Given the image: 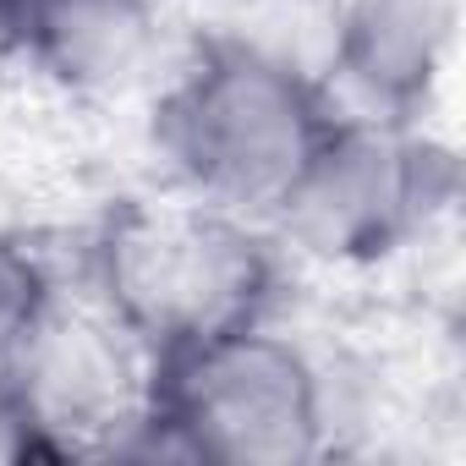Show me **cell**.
<instances>
[{
  "label": "cell",
  "mask_w": 466,
  "mask_h": 466,
  "mask_svg": "<svg viewBox=\"0 0 466 466\" xmlns=\"http://www.w3.org/2000/svg\"><path fill=\"white\" fill-rule=\"evenodd\" d=\"M340 110L324 72L214 23L181 39L154 77L148 148L176 192L269 219Z\"/></svg>",
  "instance_id": "cell-1"
},
{
  "label": "cell",
  "mask_w": 466,
  "mask_h": 466,
  "mask_svg": "<svg viewBox=\"0 0 466 466\" xmlns=\"http://www.w3.org/2000/svg\"><path fill=\"white\" fill-rule=\"evenodd\" d=\"M286 286L291 258L264 219L176 187L110 203L83 242V291L154 362L280 319Z\"/></svg>",
  "instance_id": "cell-2"
},
{
  "label": "cell",
  "mask_w": 466,
  "mask_h": 466,
  "mask_svg": "<svg viewBox=\"0 0 466 466\" xmlns=\"http://www.w3.org/2000/svg\"><path fill=\"white\" fill-rule=\"evenodd\" d=\"M137 455L198 466H313L335 455L329 368L280 319L154 362Z\"/></svg>",
  "instance_id": "cell-3"
},
{
  "label": "cell",
  "mask_w": 466,
  "mask_h": 466,
  "mask_svg": "<svg viewBox=\"0 0 466 466\" xmlns=\"http://www.w3.org/2000/svg\"><path fill=\"white\" fill-rule=\"evenodd\" d=\"M455 192L461 165L450 143L346 105L264 225L291 264L379 269L428 237Z\"/></svg>",
  "instance_id": "cell-4"
},
{
  "label": "cell",
  "mask_w": 466,
  "mask_h": 466,
  "mask_svg": "<svg viewBox=\"0 0 466 466\" xmlns=\"http://www.w3.org/2000/svg\"><path fill=\"white\" fill-rule=\"evenodd\" d=\"M148 384L154 357L88 291H61L0 379V433L17 455L45 461L137 455Z\"/></svg>",
  "instance_id": "cell-5"
},
{
  "label": "cell",
  "mask_w": 466,
  "mask_h": 466,
  "mask_svg": "<svg viewBox=\"0 0 466 466\" xmlns=\"http://www.w3.org/2000/svg\"><path fill=\"white\" fill-rule=\"evenodd\" d=\"M461 39V0H335L324 77L340 105L428 127Z\"/></svg>",
  "instance_id": "cell-6"
},
{
  "label": "cell",
  "mask_w": 466,
  "mask_h": 466,
  "mask_svg": "<svg viewBox=\"0 0 466 466\" xmlns=\"http://www.w3.org/2000/svg\"><path fill=\"white\" fill-rule=\"evenodd\" d=\"M165 0H6L0 45L72 99H121L165 72Z\"/></svg>",
  "instance_id": "cell-7"
},
{
  "label": "cell",
  "mask_w": 466,
  "mask_h": 466,
  "mask_svg": "<svg viewBox=\"0 0 466 466\" xmlns=\"http://www.w3.org/2000/svg\"><path fill=\"white\" fill-rule=\"evenodd\" d=\"M66 286H61L50 253L28 237V230L0 225V379L12 373L28 335L39 329V319L50 313V302Z\"/></svg>",
  "instance_id": "cell-8"
},
{
  "label": "cell",
  "mask_w": 466,
  "mask_h": 466,
  "mask_svg": "<svg viewBox=\"0 0 466 466\" xmlns=\"http://www.w3.org/2000/svg\"><path fill=\"white\" fill-rule=\"evenodd\" d=\"M0 6H6V0H0Z\"/></svg>",
  "instance_id": "cell-9"
}]
</instances>
